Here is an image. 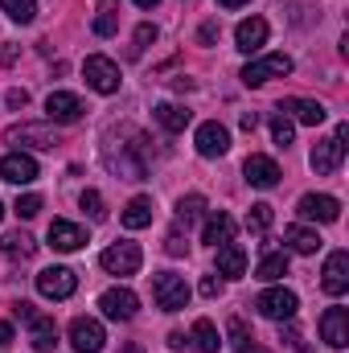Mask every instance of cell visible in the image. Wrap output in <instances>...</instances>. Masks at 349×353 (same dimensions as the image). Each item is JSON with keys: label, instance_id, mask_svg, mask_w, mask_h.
<instances>
[{"label": "cell", "instance_id": "cell-1", "mask_svg": "<svg viewBox=\"0 0 349 353\" xmlns=\"http://www.w3.org/2000/svg\"><path fill=\"white\" fill-rule=\"evenodd\" d=\"M136 144H115L111 136H107V144H103V161H107V169L115 176H123V181H144L148 173V140L136 132L132 136Z\"/></svg>", "mask_w": 349, "mask_h": 353}, {"label": "cell", "instance_id": "cell-2", "mask_svg": "<svg viewBox=\"0 0 349 353\" xmlns=\"http://www.w3.org/2000/svg\"><path fill=\"white\" fill-rule=\"evenodd\" d=\"M346 140H349V123H337V132H333L329 140H317V144H312V157H308L312 173H321V176L337 173L341 161H346Z\"/></svg>", "mask_w": 349, "mask_h": 353}, {"label": "cell", "instance_id": "cell-3", "mask_svg": "<svg viewBox=\"0 0 349 353\" xmlns=\"http://www.w3.org/2000/svg\"><path fill=\"white\" fill-rule=\"evenodd\" d=\"M12 312H17V321H25L29 329H33V350L37 353H54V341H58V325H54V316H46V312H37L33 304H12Z\"/></svg>", "mask_w": 349, "mask_h": 353}, {"label": "cell", "instance_id": "cell-4", "mask_svg": "<svg viewBox=\"0 0 349 353\" xmlns=\"http://www.w3.org/2000/svg\"><path fill=\"white\" fill-rule=\"evenodd\" d=\"M152 296H157V308H165V312H181V308L189 304V283H185V275L157 271V275H152Z\"/></svg>", "mask_w": 349, "mask_h": 353}, {"label": "cell", "instance_id": "cell-5", "mask_svg": "<svg viewBox=\"0 0 349 353\" xmlns=\"http://www.w3.org/2000/svg\"><path fill=\"white\" fill-rule=\"evenodd\" d=\"M4 144H17V152L21 148H54L58 144V132L50 123H12L4 132Z\"/></svg>", "mask_w": 349, "mask_h": 353}, {"label": "cell", "instance_id": "cell-6", "mask_svg": "<svg viewBox=\"0 0 349 353\" xmlns=\"http://www.w3.org/2000/svg\"><path fill=\"white\" fill-rule=\"evenodd\" d=\"M255 308H259V316L267 321H292L296 316V308H300V300H296V292H288V288H267L259 292V300H255Z\"/></svg>", "mask_w": 349, "mask_h": 353}, {"label": "cell", "instance_id": "cell-7", "mask_svg": "<svg viewBox=\"0 0 349 353\" xmlns=\"http://www.w3.org/2000/svg\"><path fill=\"white\" fill-rule=\"evenodd\" d=\"M83 79H87V87L99 90V94H115V90H119V66H115L111 58H103V54H90L87 62H83Z\"/></svg>", "mask_w": 349, "mask_h": 353}, {"label": "cell", "instance_id": "cell-8", "mask_svg": "<svg viewBox=\"0 0 349 353\" xmlns=\"http://www.w3.org/2000/svg\"><path fill=\"white\" fill-rule=\"evenodd\" d=\"M283 74H292V58H288V54H267L259 62H247V66H243V83H247V87H263V83L283 79Z\"/></svg>", "mask_w": 349, "mask_h": 353}, {"label": "cell", "instance_id": "cell-9", "mask_svg": "<svg viewBox=\"0 0 349 353\" xmlns=\"http://www.w3.org/2000/svg\"><path fill=\"white\" fill-rule=\"evenodd\" d=\"M74 288H79V275H74L70 267H46V271L37 275V292H41L46 300H70Z\"/></svg>", "mask_w": 349, "mask_h": 353}, {"label": "cell", "instance_id": "cell-10", "mask_svg": "<svg viewBox=\"0 0 349 353\" xmlns=\"http://www.w3.org/2000/svg\"><path fill=\"white\" fill-rule=\"evenodd\" d=\"M99 308H103L107 321H132V316L140 312V296H136L132 288H107V292L99 296Z\"/></svg>", "mask_w": 349, "mask_h": 353}, {"label": "cell", "instance_id": "cell-11", "mask_svg": "<svg viewBox=\"0 0 349 353\" xmlns=\"http://www.w3.org/2000/svg\"><path fill=\"white\" fill-rule=\"evenodd\" d=\"M99 263H103V271H111V275H136L140 263H144V255H140L136 243H115V247H107L99 255Z\"/></svg>", "mask_w": 349, "mask_h": 353}, {"label": "cell", "instance_id": "cell-12", "mask_svg": "<svg viewBox=\"0 0 349 353\" xmlns=\"http://www.w3.org/2000/svg\"><path fill=\"white\" fill-rule=\"evenodd\" d=\"M46 115H50V123H79L87 115V103L70 90H54L46 99Z\"/></svg>", "mask_w": 349, "mask_h": 353}, {"label": "cell", "instance_id": "cell-13", "mask_svg": "<svg viewBox=\"0 0 349 353\" xmlns=\"http://www.w3.org/2000/svg\"><path fill=\"white\" fill-rule=\"evenodd\" d=\"M296 214L304 222H337L341 218V201L329 197V193H304L300 205H296Z\"/></svg>", "mask_w": 349, "mask_h": 353}, {"label": "cell", "instance_id": "cell-14", "mask_svg": "<svg viewBox=\"0 0 349 353\" xmlns=\"http://www.w3.org/2000/svg\"><path fill=\"white\" fill-rule=\"evenodd\" d=\"M103 341H107V333H103L99 321H90V316H74L70 321V345L79 353H103Z\"/></svg>", "mask_w": 349, "mask_h": 353}, {"label": "cell", "instance_id": "cell-15", "mask_svg": "<svg viewBox=\"0 0 349 353\" xmlns=\"http://www.w3.org/2000/svg\"><path fill=\"white\" fill-rule=\"evenodd\" d=\"M50 247H54V251H62V255H70V251L87 247V230H83L79 222L54 218V222H50Z\"/></svg>", "mask_w": 349, "mask_h": 353}, {"label": "cell", "instance_id": "cell-16", "mask_svg": "<svg viewBox=\"0 0 349 353\" xmlns=\"http://www.w3.org/2000/svg\"><path fill=\"white\" fill-rule=\"evenodd\" d=\"M321 337H325L333 350H346L349 345V308H341V304L325 308V316H321Z\"/></svg>", "mask_w": 349, "mask_h": 353}, {"label": "cell", "instance_id": "cell-17", "mask_svg": "<svg viewBox=\"0 0 349 353\" xmlns=\"http://www.w3.org/2000/svg\"><path fill=\"white\" fill-rule=\"evenodd\" d=\"M321 288H325L329 296H346V288H349V255H346V251H333V255L325 259Z\"/></svg>", "mask_w": 349, "mask_h": 353}, {"label": "cell", "instance_id": "cell-18", "mask_svg": "<svg viewBox=\"0 0 349 353\" xmlns=\"http://www.w3.org/2000/svg\"><path fill=\"white\" fill-rule=\"evenodd\" d=\"M0 176L12 181V185H33L37 181V161L29 152H8V157H0Z\"/></svg>", "mask_w": 349, "mask_h": 353}, {"label": "cell", "instance_id": "cell-19", "mask_svg": "<svg viewBox=\"0 0 349 353\" xmlns=\"http://www.w3.org/2000/svg\"><path fill=\"white\" fill-rule=\"evenodd\" d=\"M193 144H197V152H201V157H222V152L230 148V132H226L218 119H210V123H201V128H197Z\"/></svg>", "mask_w": 349, "mask_h": 353}, {"label": "cell", "instance_id": "cell-20", "mask_svg": "<svg viewBox=\"0 0 349 353\" xmlns=\"http://www.w3.org/2000/svg\"><path fill=\"white\" fill-rule=\"evenodd\" d=\"M243 176L255 185V189H271V185H279V165L271 161V157H247V165H243Z\"/></svg>", "mask_w": 349, "mask_h": 353}, {"label": "cell", "instance_id": "cell-21", "mask_svg": "<svg viewBox=\"0 0 349 353\" xmlns=\"http://www.w3.org/2000/svg\"><path fill=\"white\" fill-rule=\"evenodd\" d=\"M279 111L288 115V119H300V123H308V128H317V123H325V107L317 103V99H283L279 103Z\"/></svg>", "mask_w": 349, "mask_h": 353}, {"label": "cell", "instance_id": "cell-22", "mask_svg": "<svg viewBox=\"0 0 349 353\" xmlns=\"http://www.w3.org/2000/svg\"><path fill=\"white\" fill-rule=\"evenodd\" d=\"M263 41H267V21H263V17H247V21H239V29H235V46H239L243 54L263 50Z\"/></svg>", "mask_w": 349, "mask_h": 353}, {"label": "cell", "instance_id": "cell-23", "mask_svg": "<svg viewBox=\"0 0 349 353\" xmlns=\"http://www.w3.org/2000/svg\"><path fill=\"white\" fill-rule=\"evenodd\" d=\"M201 243H210V247H222V243H235V218H230L226 210H214V214L206 218V230H201Z\"/></svg>", "mask_w": 349, "mask_h": 353}, {"label": "cell", "instance_id": "cell-24", "mask_svg": "<svg viewBox=\"0 0 349 353\" xmlns=\"http://www.w3.org/2000/svg\"><path fill=\"white\" fill-rule=\"evenodd\" d=\"M214 251H218V275H230V279L247 275V251H243L239 243H222V247H214Z\"/></svg>", "mask_w": 349, "mask_h": 353}, {"label": "cell", "instance_id": "cell-25", "mask_svg": "<svg viewBox=\"0 0 349 353\" xmlns=\"http://www.w3.org/2000/svg\"><path fill=\"white\" fill-rule=\"evenodd\" d=\"M0 251H4V255H8L12 263H17V259L25 263V259H33V251H37V243H33V239H29L25 230H8V234L0 239Z\"/></svg>", "mask_w": 349, "mask_h": 353}, {"label": "cell", "instance_id": "cell-26", "mask_svg": "<svg viewBox=\"0 0 349 353\" xmlns=\"http://www.w3.org/2000/svg\"><path fill=\"white\" fill-rule=\"evenodd\" d=\"M189 341H193V350L197 353H218L222 350V337H218V329H214V321H193V333H189Z\"/></svg>", "mask_w": 349, "mask_h": 353}, {"label": "cell", "instance_id": "cell-27", "mask_svg": "<svg viewBox=\"0 0 349 353\" xmlns=\"http://www.w3.org/2000/svg\"><path fill=\"white\" fill-rule=\"evenodd\" d=\"M189 119H193V111L181 107V103H161V107H157V123H161L165 132H185Z\"/></svg>", "mask_w": 349, "mask_h": 353}, {"label": "cell", "instance_id": "cell-28", "mask_svg": "<svg viewBox=\"0 0 349 353\" xmlns=\"http://www.w3.org/2000/svg\"><path fill=\"white\" fill-rule=\"evenodd\" d=\"M148 222H152V197H132L123 205V226L128 230H144Z\"/></svg>", "mask_w": 349, "mask_h": 353}, {"label": "cell", "instance_id": "cell-29", "mask_svg": "<svg viewBox=\"0 0 349 353\" xmlns=\"http://www.w3.org/2000/svg\"><path fill=\"white\" fill-rule=\"evenodd\" d=\"M283 243H288L296 255H312V251L321 247V234L308 230V226H288V230H283Z\"/></svg>", "mask_w": 349, "mask_h": 353}, {"label": "cell", "instance_id": "cell-30", "mask_svg": "<svg viewBox=\"0 0 349 353\" xmlns=\"http://www.w3.org/2000/svg\"><path fill=\"white\" fill-rule=\"evenodd\" d=\"M288 275V251H271V255H263L259 267H255V279L263 283H275V279H283Z\"/></svg>", "mask_w": 349, "mask_h": 353}, {"label": "cell", "instance_id": "cell-31", "mask_svg": "<svg viewBox=\"0 0 349 353\" xmlns=\"http://www.w3.org/2000/svg\"><path fill=\"white\" fill-rule=\"evenodd\" d=\"M201 214H206V197L201 193H189V197L177 201V226H193Z\"/></svg>", "mask_w": 349, "mask_h": 353}, {"label": "cell", "instance_id": "cell-32", "mask_svg": "<svg viewBox=\"0 0 349 353\" xmlns=\"http://www.w3.org/2000/svg\"><path fill=\"white\" fill-rule=\"evenodd\" d=\"M0 8L17 21V25H29L37 17V0H0Z\"/></svg>", "mask_w": 349, "mask_h": 353}, {"label": "cell", "instance_id": "cell-33", "mask_svg": "<svg viewBox=\"0 0 349 353\" xmlns=\"http://www.w3.org/2000/svg\"><path fill=\"white\" fill-rule=\"evenodd\" d=\"M271 140H275L279 148H288V144L296 140V123H292V119H288L283 111H279V115L271 119Z\"/></svg>", "mask_w": 349, "mask_h": 353}, {"label": "cell", "instance_id": "cell-34", "mask_svg": "<svg viewBox=\"0 0 349 353\" xmlns=\"http://www.w3.org/2000/svg\"><path fill=\"white\" fill-rule=\"evenodd\" d=\"M275 222V210L267 205V201H259V205H251V214H247V230H255V234H263L267 226Z\"/></svg>", "mask_w": 349, "mask_h": 353}, {"label": "cell", "instance_id": "cell-35", "mask_svg": "<svg viewBox=\"0 0 349 353\" xmlns=\"http://www.w3.org/2000/svg\"><path fill=\"white\" fill-rule=\"evenodd\" d=\"M115 29H119V17H115V4L107 0V4L99 8V17H94V33H99V37H111Z\"/></svg>", "mask_w": 349, "mask_h": 353}, {"label": "cell", "instance_id": "cell-36", "mask_svg": "<svg viewBox=\"0 0 349 353\" xmlns=\"http://www.w3.org/2000/svg\"><path fill=\"white\" fill-rule=\"evenodd\" d=\"M226 333H230V345H235V350H247V345H251V341H255V337H251V329H247V321H243V316H230V321H226Z\"/></svg>", "mask_w": 349, "mask_h": 353}, {"label": "cell", "instance_id": "cell-37", "mask_svg": "<svg viewBox=\"0 0 349 353\" xmlns=\"http://www.w3.org/2000/svg\"><path fill=\"white\" fill-rule=\"evenodd\" d=\"M83 210L90 214V222H103L107 218V205H103V193L99 189H87L83 193Z\"/></svg>", "mask_w": 349, "mask_h": 353}, {"label": "cell", "instance_id": "cell-38", "mask_svg": "<svg viewBox=\"0 0 349 353\" xmlns=\"http://www.w3.org/2000/svg\"><path fill=\"white\" fill-rule=\"evenodd\" d=\"M12 214H17V218H37V214H41V197H37V193H25V197H17Z\"/></svg>", "mask_w": 349, "mask_h": 353}, {"label": "cell", "instance_id": "cell-39", "mask_svg": "<svg viewBox=\"0 0 349 353\" xmlns=\"http://www.w3.org/2000/svg\"><path fill=\"white\" fill-rule=\"evenodd\" d=\"M148 41H157V29H152V25H140V29H136V46H132V54L140 58V54L148 50Z\"/></svg>", "mask_w": 349, "mask_h": 353}, {"label": "cell", "instance_id": "cell-40", "mask_svg": "<svg viewBox=\"0 0 349 353\" xmlns=\"http://www.w3.org/2000/svg\"><path fill=\"white\" fill-rule=\"evenodd\" d=\"M165 251H169V255H173V259H181V255H185V251H189V243H185V239H181V230H173V234H169V239H165Z\"/></svg>", "mask_w": 349, "mask_h": 353}, {"label": "cell", "instance_id": "cell-41", "mask_svg": "<svg viewBox=\"0 0 349 353\" xmlns=\"http://www.w3.org/2000/svg\"><path fill=\"white\" fill-rule=\"evenodd\" d=\"M197 41H201V46H214V41H218V21H206V25L197 29Z\"/></svg>", "mask_w": 349, "mask_h": 353}, {"label": "cell", "instance_id": "cell-42", "mask_svg": "<svg viewBox=\"0 0 349 353\" xmlns=\"http://www.w3.org/2000/svg\"><path fill=\"white\" fill-rule=\"evenodd\" d=\"M218 292H222V279H218V275H206V279H201V296H206V300H214Z\"/></svg>", "mask_w": 349, "mask_h": 353}, {"label": "cell", "instance_id": "cell-43", "mask_svg": "<svg viewBox=\"0 0 349 353\" xmlns=\"http://www.w3.org/2000/svg\"><path fill=\"white\" fill-rule=\"evenodd\" d=\"M8 107H12V111H21V107H29V90L12 87V90H8Z\"/></svg>", "mask_w": 349, "mask_h": 353}, {"label": "cell", "instance_id": "cell-44", "mask_svg": "<svg viewBox=\"0 0 349 353\" xmlns=\"http://www.w3.org/2000/svg\"><path fill=\"white\" fill-rule=\"evenodd\" d=\"M8 345H12V325L0 321V350H8Z\"/></svg>", "mask_w": 349, "mask_h": 353}, {"label": "cell", "instance_id": "cell-45", "mask_svg": "<svg viewBox=\"0 0 349 353\" xmlns=\"http://www.w3.org/2000/svg\"><path fill=\"white\" fill-rule=\"evenodd\" d=\"M239 123H243L247 132H255V123H259V115H255V111H243V119H239Z\"/></svg>", "mask_w": 349, "mask_h": 353}, {"label": "cell", "instance_id": "cell-46", "mask_svg": "<svg viewBox=\"0 0 349 353\" xmlns=\"http://www.w3.org/2000/svg\"><path fill=\"white\" fill-rule=\"evenodd\" d=\"M185 341H189L185 333H169V345H173V350H185Z\"/></svg>", "mask_w": 349, "mask_h": 353}, {"label": "cell", "instance_id": "cell-47", "mask_svg": "<svg viewBox=\"0 0 349 353\" xmlns=\"http://www.w3.org/2000/svg\"><path fill=\"white\" fill-rule=\"evenodd\" d=\"M218 4H222V8H243L247 0H218Z\"/></svg>", "mask_w": 349, "mask_h": 353}, {"label": "cell", "instance_id": "cell-48", "mask_svg": "<svg viewBox=\"0 0 349 353\" xmlns=\"http://www.w3.org/2000/svg\"><path fill=\"white\" fill-rule=\"evenodd\" d=\"M119 353H144V345H136V341H132V345H123Z\"/></svg>", "mask_w": 349, "mask_h": 353}, {"label": "cell", "instance_id": "cell-49", "mask_svg": "<svg viewBox=\"0 0 349 353\" xmlns=\"http://www.w3.org/2000/svg\"><path fill=\"white\" fill-rule=\"evenodd\" d=\"M239 353H267V350H263V345H255V341H251L247 350H239Z\"/></svg>", "mask_w": 349, "mask_h": 353}, {"label": "cell", "instance_id": "cell-50", "mask_svg": "<svg viewBox=\"0 0 349 353\" xmlns=\"http://www.w3.org/2000/svg\"><path fill=\"white\" fill-rule=\"evenodd\" d=\"M136 4H140V8H157L161 0H136Z\"/></svg>", "mask_w": 349, "mask_h": 353}, {"label": "cell", "instance_id": "cell-51", "mask_svg": "<svg viewBox=\"0 0 349 353\" xmlns=\"http://www.w3.org/2000/svg\"><path fill=\"white\" fill-rule=\"evenodd\" d=\"M0 218H4V205H0Z\"/></svg>", "mask_w": 349, "mask_h": 353}]
</instances>
